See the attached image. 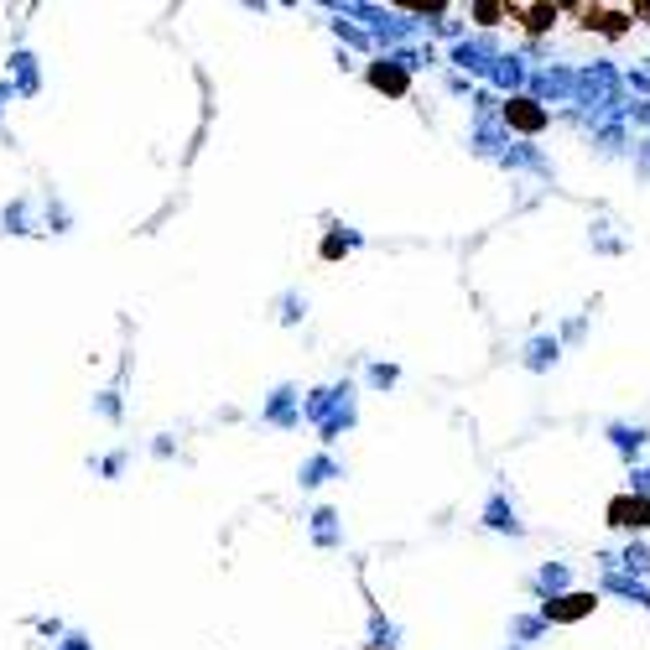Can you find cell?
Segmentation results:
<instances>
[{"instance_id":"1","label":"cell","mask_w":650,"mask_h":650,"mask_svg":"<svg viewBox=\"0 0 650 650\" xmlns=\"http://www.w3.org/2000/svg\"><path fill=\"white\" fill-rule=\"evenodd\" d=\"M609 526H624V531H640V526H650V500L614 495V500H609Z\"/></svg>"},{"instance_id":"2","label":"cell","mask_w":650,"mask_h":650,"mask_svg":"<svg viewBox=\"0 0 650 650\" xmlns=\"http://www.w3.org/2000/svg\"><path fill=\"white\" fill-rule=\"evenodd\" d=\"M510 21H521L526 31H552V21L562 16V5H504Z\"/></svg>"},{"instance_id":"3","label":"cell","mask_w":650,"mask_h":650,"mask_svg":"<svg viewBox=\"0 0 650 650\" xmlns=\"http://www.w3.org/2000/svg\"><path fill=\"white\" fill-rule=\"evenodd\" d=\"M593 593H567V598H557V604H546V620H557V624H567V620H588L593 614Z\"/></svg>"},{"instance_id":"4","label":"cell","mask_w":650,"mask_h":650,"mask_svg":"<svg viewBox=\"0 0 650 650\" xmlns=\"http://www.w3.org/2000/svg\"><path fill=\"white\" fill-rule=\"evenodd\" d=\"M504 120H510L515 130H541V125H546V110H541L536 99H510V104H504Z\"/></svg>"},{"instance_id":"5","label":"cell","mask_w":650,"mask_h":650,"mask_svg":"<svg viewBox=\"0 0 650 650\" xmlns=\"http://www.w3.org/2000/svg\"><path fill=\"white\" fill-rule=\"evenodd\" d=\"M370 84L385 89V94H406V73H401V68H390V62H375V68H370Z\"/></svg>"},{"instance_id":"6","label":"cell","mask_w":650,"mask_h":650,"mask_svg":"<svg viewBox=\"0 0 650 650\" xmlns=\"http://www.w3.org/2000/svg\"><path fill=\"white\" fill-rule=\"evenodd\" d=\"M500 16H504V5H500V0H479V5H473V21H484V27H495Z\"/></svg>"},{"instance_id":"7","label":"cell","mask_w":650,"mask_h":650,"mask_svg":"<svg viewBox=\"0 0 650 650\" xmlns=\"http://www.w3.org/2000/svg\"><path fill=\"white\" fill-rule=\"evenodd\" d=\"M629 16H640V21H650V0H640V5L629 11Z\"/></svg>"}]
</instances>
